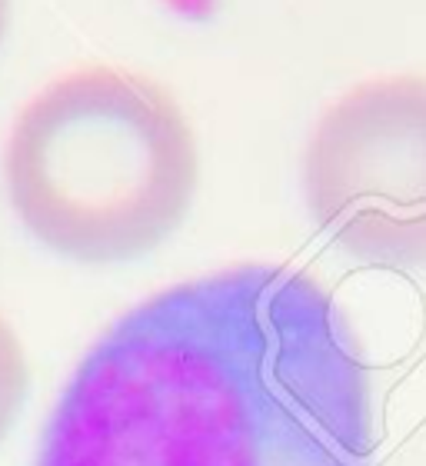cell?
Here are the masks:
<instances>
[{"label": "cell", "instance_id": "6da1fadb", "mask_svg": "<svg viewBox=\"0 0 426 466\" xmlns=\"http://www.w3.org/2000/svg\"><path fill=\"white\" fill-rule=\"evenodd\" d=\"M373 380L333 293L237 263L157 290L87 350L37 466H377Z\"/></svg>", "mask_w": 426, "mask_h": 466}, {"label": "cell", "instance_id": "7a4b0ae2", "mask_svg": "<svg viewBox=\"0 0 426 466\" xmlns=\"http://www.w3.org/2000/svg\"><path fill=\"white\" fill-rule=\"evenodd\" d=\"M200 147L180 100L140 70L84 64L20 107L4 190L20 227L64 260L154 253L194 207Z\"/></svg>", "mask_w": 426, "mask_h": 466}, {"label": "cell", "instance_id": "3957f363", "mask_svg": "<svg viewBox=\"0 0 426 466\" xmlns=\"http://www.w3.org/2000/svg\"><path fill=\"white\" fill-rule=\"evenodd\" d=\"M317 227L353 260L426 267V74H390L340 94L303 154Z\"/></svg>", "mask_w": 426, "mask_h": 466}, {"label": "cell", "instance_id": "277c9868", "mask_svg": "<svg viewBox=\"0 0 426 466\" xmlns=\"http://www.w3.org/2000/svg\"><path fill=\"white\" fill-rule=\"evenodd\" d=\"M30 390V367L24 343L14 333L4 317H0V440L7 437L10 427L17 423L20 410L27 403Z\"/></svg>", "mask_w": 426, "mask_h": 466}, {"label": "cell", "instance_id": "5b68a950", "mask_svg": "<svg viewBox=\"0 0 426 466\" xmlns=\"http://www.w3.org/2000/svg\"><path fill=\"white\" fill-rule=\"evenodd\" d=\"M7 24H10V0H0V44L7 37Z\"/></svg>", "mask_w": 426, "mask_h": 466}]
</instances>
